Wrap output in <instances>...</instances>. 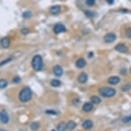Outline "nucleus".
<instances>
[{
    "label": "nucleus",
    "instance_id": "obj_26",
    "mask_svg": "<svg viewBox=\"0 0 131 131\" xmlns=\"http://www.w3.org/2000/svg\"><path fill=\"white\" fill-rule=\"evenodd\" d=\"M130 121H131V115L130 116H127V117L122 119V121H124V122H128Z\"/></svg>",
    "mask_w": 131,
    "mask_h": 131
},
{
    "label": "nucleus",
    "instance_id": "obj_14",
    "mask_svg": "<svg viewBox=\"0 0 131 131\" xmlns=\"http://www.w3.org/2000/svg\"><path fill=\"white\" fill-rule=\"evenodd\" d=\"M0 43H1V46L4 48H7L10 46V40H9V38H8V37H4L3 39L1 40Z\"/></svg>",
    "mask_w": 131,
    "mask_h": 131
},
{
    "label": "nucleus",
    "instance_id": "obj_4",
    "mask_svg": "<svg viewBox=\"0 0 131 131\" xmlns=\"http://www.w3.org/2000/svg\"><path fill=\"white\" fill-rule=\"evenodd\" d=\"M67 28L63 24H60V23H58L55 26L53 27V32L56 33V34H59V33H61L63 32H66Z\"/></svg>",
    "mask_w": 131,
    "mask_h": 131
},
{
    "label": "nucleus",
    "instance_id": "obj_23",
    "mask_svg": "<svg viewBox=\"0 0 131 131\" xmlns=\"http://www.w3.org/2000/svg\"><path fill=\"white\" fill-rule=\"evenodd\" d=\"M125 33H126L127 37L129 38V39H131V28H127Z\"/></svg>",
    "mask_w": 131,
    "mask_h": 131
},
{
    "label": "nucleus",
    "instance_id": "obj_19",
    "mask_svg": "<svg viewBox=\"0 0 131 131\" xmlns=\"http://www.w3.org/2000/svg\"><path fill=\"white\" fill-rule=\"evenodd\" d=\"M57 128H58V131H65L66 128H67V124L64 123V122H60L57 127Z\"/></svg>",
    "mask_w": 131,
    "mask_h": 131
},
{
    "label": "nucleus",
    "instance_id": "obj_21",
    "mask_svg": "<svg viewBox=\"0 0 131 131\" xmlns=\"http://www.w3.org/2000/svg\"><path fill=\"white\" fill-rule=\"evenodd\" d=\"M39 122H32V123L31 124V128L32 130H38L39 129Z\"/></svg>",
    "mask_w": 131,
    "mask_h": 131
},
{
    "label": "nucleus",
    "instance_id": "obj_12",
    "mask_svg": "<svg viewBox=\"0 0 131 131\" xmlns=\"http://www.w3.org/2000/svg\"><path fill=\"white\" fill-rule=\"evenodd\" d=\"M88 75H86V73L82 72V73H81L79 75V77H78V81H79L81 84H85L86 82L88 81Z\"/></svg>",
    "mask_w": 131,
    "mask_h": 131
},
{
    "label": "nucleus",
    "instance_id": "obj_22",
    "mask_svg": "<svg viewBox=\"0 0 131 131\" xmlns=\"http://www.w3.org/2000/svg\"><path fill=\"white\" fill-rule=\"evenodd\" d=\"M22 16H23V18H25V19H29L31 17V12H25Z\"/></svg>",
    "mask_w": 131,
    "mask_h": 131
},
{
    "label": "nucleus",
    "instance_id": "obj_1",
    "mask_svg": "<svg viewBox=\"0 0 131 131\" xmlns=\"http://www.w3.org/2000/svg\"><path fill=\"white\" fill-rule=\"evenodd\" d=\"M32 93L29 87H25L20 91L19 94H18V99L21 102H28L31 100Z\"/></svg>",
    "mask_w": 131,
    "mask_h": 131
},
{
    "label": "nucleus",
    "instance_id": "obj_28",
    "mask_svg": "<svg viewBox=\"0 0 131 131\" xmlns=\"http://www.w3.org/2000/svg\"><path fill=\"white\" fill-rule=\"evenodd\" d=\"M10 61H12V58H8V59H6V60H5V61H3V62H1V63H0V66H2V65L5 64V63H6L10 62Z\"/></svg>",
    "mask_w": 131,
    "mask_h": 131
},
{
    "label": "nucleus",
    "instance_id": "obj_34",
    "mask_svg": "<svg viewBox=\"0 0 131 131\" xmlns=\"http://www.w3.org/2000/svg\"><path fill=\"white\" fill-rule=\"evenodd\" d=\"M130 72H131V68H130Z\"/></svg>",
    "mask_w": 131,
    "mask_h": 131
},
{
    "label": "nucleus",
    "instance_id": "obj_30",
    "mask_svg": "<svg viewBox=\"0 0 131 131\" xmlns=\"http://www.w3.org/2000/svg\"><path fill=\"white\" fill-rule=\"evenodd\" d=\"M13 82H14V83H19V82H20V78H19V77H14Z\"/></svg>",
    "mask_w": 131,
    "mask_h": 131
},
{
    "label": "nucleus",
    "instance_id": "obj_9",
    "mask_svg": "<svg viewBox=\"0 0 131 131\" xmlns=\"http://www.w3.org/2000/svg\"><path fill=\"white\" fill-rule=\"evenodd\" d=\"M86 61H85V59H84V58H79L75 63L76 67H77V68H79V69L84 68V67L86 66Z\"/></svg>",
    "mask_w": 131,
    "mask_h": 131
},
{
    "label": "nucleus",
    "instance_id": "obj_15",
    "mask_svg": "<svg viewBox=\"0 0 131 131\" xmlns=\"http://www.w3.org/2000/svg\"><path fill=\"white\" fill-rule=\"evenodd\" d=\"M82 127H83V128H85V129H90V128H92V127H93V122L89 121V120H86V121L83 122Z\"/></svg>",
    "mask_w": 131,
    "mask_h": 131
},
{
    "label": "nucleus",
    "instance_id": "obj_27",
    "mask_svg": "<svg viewBox=\"0 0 131 131\" xmlns=\"http://www.w3.org/2000/svg\"><path fill=\"white\" fill-rule=\"evenodd\" d=\"M21 33H22V34H24V35H26L27 33H29V30L27 28H23L22 30H21Z\"/></svg>",
    "mask_w": 131,
    "mask_h": 131
},
{
    "label": "nucleus",
    "instance_id": "obj_6",
    "mask_svg": "<svg viewBox=\"0 0 131 131\" xmlns=\"http://www.w3.org/2000/svg\"><path fill=\"white\" fill-rule=\"evenodd\" d=\"M115 49L116 50V51H118L120 53H127L128 52V48H127V46L123 43L117 44V45L115 47Z\"/></svg>",
    "mask_w": 131,
    "mask_h": 131
},
{
    "label": "nucleus",
    "instance_id": "obj_13",
    "mask_svg": "<svg viewBox=\"0 0 131 131\" xmlns=\"http://www.w3.org/2000/svg\"><path fill=\"white\" fill-rule=\"evenodd\" d=\"M94 104L93 103H85V104L83 105V107H82V109H83L84 112H86V113H88V112L92 111L93 108H94Z\"/></svg>",
    "mask_w": 131,
    "mask_h": 131
},
{
    "label": "nucleus",
    "instance_id": "obj_32",
    "mask_svg": "<svg viewBox=\"0 0 131 131\" xmlns=\"http://www.w3.org/2000/svg\"><path fill=\"white\" fill-rule=\"evenodd\" d=\"M107 3L110 4V5H112V4L114 3V0H107Z\"/></svg>",
    "mask_w": 131,
    "mask_h": 131
},
{
    "label": "nucleus",
    "instance_id": "obj_20",
    "mask_svg": "<svg viewBox=\"0 0 131 131\" xmlns=\"http://www.w3.org/2000/svg\"><path fill=\"white\" fill-rule=\"evenodd\" d=\"M8 82L5 79H0V89H4L7 86Z\"/></svg>",
    "mask_w": 131,
    "mask_h": 131
},
{
    "label": "nucleus",
    "instance_id": "obj_10",
    "mask_svg": "<svg viewBox=\"0 0 131 131\" xmlns=\"http://www.w3.org/2000/svg\"><path fill=\"white\" fill-rule=\"evenodd\" d=\"M107 81H108V84H112V85H115V84L120 83V77H117V76H113V77H109Z\"/></svg>",
    "mask_w": 131,
    "mask_h": 131
},
{
    "label": "nucleus",
    "instance_id": "obj_25",
    "mask_svg": "<svg viewBox=\"0 0 131 131\" xmlns=\"http://www.w3.org/2000/svg\"><path fill=\"white\" fill-rule=\"evenodd\" d=\"M131 88V85H129V84H125V86H123V87L122 88V91H128V90H129Z\"/></svg>",
    "mask_w": 131,
    "mask_h": 131
},
{
    "label": "nucleus",
    "instance_id": "obj_3",
    "mask_svg": "<svg viewBox=\"0 0 131 131\" xmlns=\"http://www.w3.org/2000/svg\"><path fill=\"white\" fill-rule=\"evenodd\" d=\"M99 92H100V94L102 97H105V98H111V97L115 96L116 91L114 89V88H111V87H102L100 89Z\"/></svg>",
    "mask_w": 131,
    "mask_h": 131
},
{
    "label": "nucleus",
    "instance_id": "obj_2",
    "mask_svg": "<svg viewBox=\"0 0 131 131\" xmlns=\"http://www.w3.org/2000/svg\"><path fill=\"white\" fill-rule=\"evenodd\" d=\"M31 66H32L35 71H39L42 69V68H43V60H42V57L39 55L33 56L32 61H31Z\"/></svg>",
    "mask_w": 131,
    "mask_h": 131
},
{
    "label": "nucleus",
    "instance_id": "obj_5",
    "mask_svg": "<svg viewBox=\"0 0 131 131\" xmlns=\"http://www.w3.org/2000/svg\"><path fill=\"white\" fill-rule=\"evenodd\" d=\"M116 34L114 33H107L104 36V41L107 42V43H111V42L115 41L116 40Z\"/></svg>",
    "mask_w": 131,
    "mask_h": 131
},
{
    "label": "nucleus",
    "instance_id": "obj_24",
    "mask_svg": "<svg viewBox=\"0 0 131 131\" xmlns=\"http://www.w3.org/2000/svg\"><path fill=\"white\" fill-rule=\"evenodd\" d=\"M94 3H95V0H86V4L89 6L94 5Z\"/></svg>",
    "mask_w": 131,
    "mask_h": 131
},
{
    "label": "nucleus",
    "instance_id": "obj_31",
    "mask_svg": "<svg viewBox=\"0 0 131 131\" xmlns=\"http://www.w3.org/2000/svg\"><path fill=\"white\" fill-rule=\"evenodd\" d=\"M46 113H49V115H57V113L56 112H54V111H51V110H47L46 112Z\"/></svg>",
    "mask_w": 131,
    "mask_h": 131
},
{
    "label": "nucleus",
    "instance_id": "obj_17",
    "mask_svg": "<svg viewBox=\"0 0 131 131\" xmlns=\"http://www.w3.org/2000/svg\"><path fill=\"white\" fill-rule=\"evenodd\" d=\"M91 103L94 105H97V104H100L101 103V99L97 96H93L91 97Z\"/></svg>",
    "mask_w": 131,
    "mask_h": 131
},
{
    "label": "nucleus",
    "instance_id": "obj_33",
    "mask_svg": "<svg viewBox=\"0 0 131 131\" xmlns=\"http://www.w3.org/2000/svg\"><path fill=\"white\" fill-rule=\"evenodd\" d=\"M0 131H6V130H4V129H0Z\"/></svg>",
    "mask_w": 131,
    "mask_h": 131
},
{
    "label": "nucleus",
    "instance_id": "obj_11",
    "mask_svg": "<svg viewBox=\"0 0 131 131\" xmlns=\"http://www.w3.org/2000/svg\"><path fill=\"white\" fill-rule=\"evenodd\" d=\"M61 11V8L60 5H53L50 8V12L53 15H57Z\"/></svg>",
    "mask_w": 131,
    "mask_h": 131
},
{
    "label": "nucleus",
    "instance_id": "obj_18",
    "mask_svg": "<svg viewBox=\"0 0 131 131\" xmlns=\"http://www.w3.org/2000/svg\"><path fill=\"white\" fill-rule=\"evenodd\" d=\"M51 84H52L53 87H59V86L61 85V82L58 79H52V81H51Z\"/></svg>",
    "mask_w": 131,
    "mask_h": 131
},
{
    "label": "nucleus",
    "instance_id": "obj_16",
    "mask_svg": "<svg viewBox=\"0 0 131 131\" xmlns=\"http://www.w3.org/2000/svg\"><path fill=\"white\" fill-rule=\"evenodd\" d=\"M75 127H76V123H75L74 121H68V123L67 124V128L68 130H73V129H74Z\"/></svg>",
    "mask_w": 131,
    "mask_h": 131
},
{
    "label": "nucleus",
    "instance_id": "obj_35",
    "mask_svg": "<svg viewBox=\"0 0 131 131\" xmlns=\"http://www.w3.org/2000/svg\"><path fill=\"white\" fill-rule=\"evenodd\" d=\"M52 131H55V130H52Z\"/></svg>",
    "mask_w": 131,
    "mask_h": 131
},
{
    "label": "nucleus",
    "instance_id": "obj_8",
    "mask_svg": "<svg viewBox=\"0 0 131 131\" xmlns=\"http://www.w3.org/2000/svg\"><path fill=\"white\" fill-rule=\"evenodd\" d=\"M52 71H53L54 75H55L56 77H60V76H62V74H63V69H62V67L60 66V65H55V66L53 67Z\"/></svg>",
    "mask_w": 131,
    "mask_h": 131
},
{
    "label": "nucleus",
    "instance_id": "obj_29",
    "mask_svg": "<svg viewBox=\"0 0 131 131\" xmlns=\"http://www.w3.org/2000/svg\"><path fill=\"white\" fill-rule=\"evenodd\" d=\"M85 13H86V15L88 16V17H93L94 16V13H93V12H85Z\"/></svg>",
    "mask_w": 131,
    "mask_h": 131
},
{
    "label": "nucleus",
    "instance_id": "obj_7",
    "mask_svg": "<svg viewBox=\"0 0 131 131\" xmlns=\"http://www.w3.org/2000/svg\"><path fill=\"white\" fill-rule=\"evenodd\" d=\"M0 121L3 123H7L9 121V116H8V113H6V111L3 110L0 112Z\"/></svg>",
    "mask_w": 131,
    "mask_h": 131
}]
</instances>
